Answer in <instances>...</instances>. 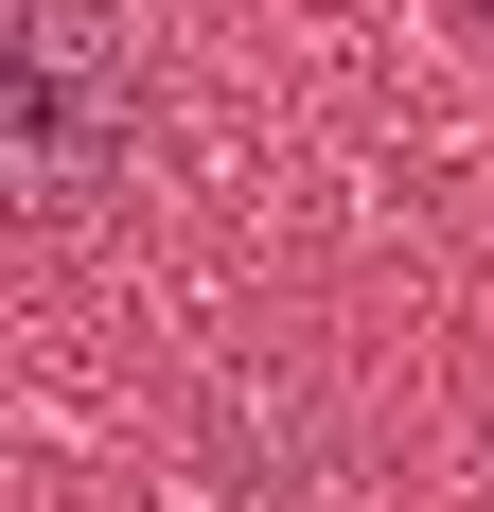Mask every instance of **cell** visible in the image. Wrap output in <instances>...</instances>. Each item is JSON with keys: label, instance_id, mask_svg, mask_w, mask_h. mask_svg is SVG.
<instances>
[{"label": "cell", "instance_id": "6da1fadb", "mask_svg": "<svg viewBox=\"0 0 494 512\" xmlns=\"http://www.w3.org/2000/svg\"><path fill=\"white\" fill-rule=\"evenodd\" d=\"M142 124H159V71L124 0H0V230L124 195Z\"/></svg>", "mask_w": 494, "mask_h": 512}, {"label": "cell", "instance_id": "7a4b0ae2", "mask_svg": "<svg viewBox=\"0 0 494 512\" xmlns=\"http://www.w3.org/2000/svg\"><path fill=\"white\" fill-rule=\"evenodd\" d=\"M477 18H494V0H477Z\"/></svg>", "mask_w": 494, "mask_h": 512}]
</instances>
